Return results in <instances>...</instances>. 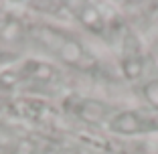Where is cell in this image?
Instances as JSON below:
<instances>
[{
    "label": "cell",
    "instance_id": "6da1fadb",
    "mask_svg": "<svg viewBox=\"0 0 158 154\" xmlns=\"http://www.w3.org/2000/svg\"><path fill=\"white\" fill-rule=\"evenodd\" d=\"M110 128L120 134H142L158 130V107H140L124 112L110 122Z\"/></svg>",
    "mask_w": 158,
    "mask_h": 154
}]
</instances>
